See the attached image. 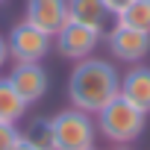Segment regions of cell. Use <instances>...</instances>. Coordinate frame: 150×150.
<instances>
[{"instance_id": "cell-1", "label": "cell", "mask_w": 150, "mask_h": 150, "mask_svg": "<svg viewBox=\"0 0 150 150\" xmlns=\"http://www.w3.org/2000/svg\"><path fill=\"white\" fill-rule=\"evenodd\" d=\"M118 94H121V74L115 71L112 62L88 56L74 65L71 77H68V100L77 109L97 115Z\"/></svg>"}, {"instance_id": "cell-2", "label": "cell", "mask_w": 150, "mask_h": 150, "mask_svg": "<svg viewBox=\"0 0 150 150\" xmlns=\"http://www.w3.org/2000/svg\"><path fill=\"white\" fill-rule=\"evenodd\" d=\"M94 124H97V132H100L106 141H112V144H132V141L144 132L147 112L135 109L132 103H127V100L118 94L115 100H109V103L97 112Z\"/></svg>"}, {"instance_id": "cell-3", "label": "cell", "mask_w": 150, "mask_h": 150, "mask_svg": "<svg viewBox=\"0 0 150 150\" xmlns=\"http://www.w3.org/2000/svg\"><path fill=\"white\" fill-rule=\"evenodd\" d=\"M53 129V150H88L97 138V124L88 112L71 106L50 118Z\"/></svg>"}, {"instance_id": "cell-4", "label": "cell", "mask_w": 150, "mask_h": 150, "mask_svg": "<svg viewBox=\"0 0 150 150\" xmlns=\"http://www.w3.org/2000/svg\"><path fill=\"white\" fill-rule=\"evenodd\" d=\"M50 41H53V35L41 33L30 21H18L9 30V38H6L9 59H15V62H41L50 53Z\"/></svg>"}, {"instance_id": "cell-5", "label": "cell", "mask_w": 150, "mask_h": 150, "mask_svg": "<svg viewBox=\"0 0 150 150\" xmlns=\"http://www.w3.org/2000/svg\"><path fill=\"white\" fill-rule=\"evenodd\" d=\"M53 38H56V50H59V56L80 62V59H88V56L94 53V47H97V41H100V33L91 30V27H86V24L68 21Z\"/></svg>"}, {"instance_id": "cell-6", "label": "cell", "mask_w": 150, "mask_h": 150, "mask_svg": "<svg viewBox=\"0 0 150 150\" xmlns=\"http://www.w3.org/2000/svg\"><path fill=\"white\" fill-rule=\"evenodd\" d=\"M6 80L12 83V88L21 94V100L27 106L38 103L50 88V77L41 68V62H15V68H12V74Z\"/></svg>"}, {"instance_id": "cell-7", "label": "cell", "mask_w": 150, "mask_h": 150, "mask_svg": "<svg viewBox=\"0 0 150 150\" xmlns=\"http://www.w3.org/2000/svg\"><path fill=\"white\" fill-rule=\"evenodd\" d=\"M106 44H109V53L121 62H129V65H138L147 53H150V33H138V30H129V27H121L115 24L106 35Z\"/></svg>"}, {"instance_id": "cell-8", "label": "cell", "mask_w": 150, "mask_h": 150, "mask_svg": "<svg viewBox=\"0 0 150 150\" xmlns=\"http://www.w3.org/2000/svg\"><path fill=\"white\" fill-rule=\"evenodd\" d=\"M33 27H38L47 35H56L68 21V0H27V18Z\"/></svg>"}, {"instance_id": "cell-9", "label": "cell", "mask_w": 150, "mask_h": 150, "mask_svg": "<svg viewBox=\"0 0 150 150\" xmlns=\"http://www.w3.org/2000/svg\"><path fill=\"white\" fill-rule=\"evenodd\" d=\"M121 97L141 112H150V68L135 65L121 77Z\"/></svg>"}, {"instance_id": "cell-10", "label": "cell", "mask_w": 150, "mask_h": 150, "mask_svg": "<svg viewBox=\"0 0 150 150\" xmlns=\"http://www.w3.org/2000/svg\"><path fill=\"white\" fill-rule=\"evenodd\" d=\"M68 15H71V21L86 24L97 33H106V24L112 18L103 0H68Z\"/></svg>"}, {"instance_id": "cell-11", "label": "cell", "mask_w": 150, "mask_h": 150, "mask_svg": "<svg viewBox=\"0 0 150 150\" xmlns=\"http://www.w3.org/2000/svg\"><path fill=\"white\" fill-rule=\"evenodd\" d=\"M27 112V103L21 100V94L12 88L9 80H0V121L3 124H18Z\"/></svg>"}, {"instance_id": "cell-12", "label": "cell", "mask_w": 150, "mask_h": 150, "mask_svg": "<svg viewBox=\"0 0 150 150\" xmlns=\"http://www.w3.org/2000/svg\"><path fill=\"white\" fill-rule=\"evenodd\" d=\"M115 18H118L121 27H129V30H138V33H150V3L147 0H132Z\"/></svg>"}, {"instance_id": "cell-13", "label": "cell", "mask_w": 150, "mask_h": 150, "mask_svg": "<svg viewBox=\"0 0 150 150\" xmlns=\"http://www.w3.org/2000/svg\"><path fill=\"white\" fill-rule=\"evenodd\" d=\"M24 138L30 144H35L38 150H53V129H50V118H35L30 121V127L24 129Z\"/></svg>"}, {"instance_id": "cell-14", "label": "cell", "mask_w": 150, "mask_h": 150, "mask_svg": "<svg viewBox=\"0 0 150 150\" xmlns=\"http://www.w3.org/2000/svg\"><path fill=\"white\" fill-rule=\"evenodd\" d=\"M21 129L15 124H3L0 121V150H15V144L21 141Z\"/></svg>"}, {"instance_id": "cell-15", "label": "cell", "mask_w": 150, "mask_h": 150, "mask_svg": "<svg viewBox=\"0 0 150 150\" xmlns=\"http://www.w3.org/2000/svg\"><path fill=\"white\" fill-rule=\"evenodd\" d=\"M103 3H106V9H109L112 15H121V12L132 3V0H103Z\"/></svg>"}, {"instance_id": "cell-16", "label": "cell", "mask_w": 150, "mask_h": 150, "mask_svg": "<svg viewBox=\"0 0 150 150\" xmlns=\"http://www.w3.org/2000/svg\"><path fill=\"white\" fill-rule=\"evenodd\" d=\"M6 59H9V44H6V38H0V68L6 65Z\"/></svg>"}, {"instance_id": "cell-17", "label": "cell", "mask_w": 150, "mask_h": 150, "mask_svg": "<svg viewBox=\"0 0 150 150\" xmlns=\"http://www.w3.org/2000/svg\"><path fill=\"white\" fill-rule=\"evenodd\" d=\"M21 135H24V132H21ZM15 150H38V147H35V144H30L27 138H21V141L15 144Z\"/></svg>"}, {"instance_id": "cell-18", "label": "cell", "mask_w": 150, "mask_h": 150, "mask_svg": "<svg viewBox=\"0 0 150 150\" xmlns=\"http://www.w3.org/2000/svg\"><path fill=\"white\" fill-rule=\"evenodd\" d=\"M115 150H132L129 144H115Z\"/></svg>"}, {"instance_id": "cell-19", "label": "cell", "mask_w": 150, "mask_h": 150, "mask_svg": "<svg viewBox=\"0 0 150 150\" xmlns=\"http://www.w3.org/2000/svg\"><path fill=\"white\" fill-rule=\"evenodd\" d=\"M88 150H97V147H88Z\"/></svg>"}, {"instance_id": "cell-20", "label": "cell", "mask_w": 150, "mask_h": 150, "mask_svg": "<svg viewBox=\"0 0 150 150\" xmlns=\"http://www.w3.org/2000/svg\"><path fill=\"white\" fill-rule=\"evenodd\" d=\"M0 3H6V0H0Z\"/></svg>"}, {"instance_id": "cell-21", "label": "cell", "mask_w": 150, "mask_h": 150, "mask_svg": "<svg viewBox=\"0 0 150 150\" xmlns=\"http://www.w3.org/2000/svg\"><path fill=\"white\" fill-rule=\"evenodd\" d=\"M147 3H150V0H147Z\"/></svg>"}]
</instances>
